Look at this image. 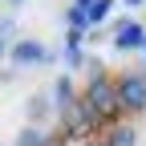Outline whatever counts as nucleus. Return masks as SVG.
<instances>
[{
    "label": "nucleus",
    "mask_w": 146,
    "mask_h": 146,
    "mask_svg": "<svg viewBox=\"0 0 146 146\" xmlns=\"http://www.w3.org/2000/svg\"><path fill=\"white\" fill-rule=\"evenodd\" d=\"M81 102L89 106V114H94L98 122H114V118L122 114V102H118V81H110L106 73H94V77H89V85H85Z\"/></svg>",
    "instance_id": "1"
},
{
    "label": "nucleus",
    "mask_w": 146,
    "mask_h": 146,
    "mask_svg": "<svg viewBox=\"0 0 146 146\" xmlns=\"http://www.w3.org/2000/svg\"><path fill=\"white\" fill-rule=\"evenodd\" d=\"M98 126H102V122L89 114V106H85L81 98H73V102L61 110V134H65V138H89Z\"/></svg>",
    "instance_id": "2"
},
{
    "label": "nucleus",
    "mask_w": 146,
    "mask_h": 146,
    "mask_svg": "<svg viewBox=\"0 0 146 146\" xmlns=\"http://www.w3.org/2000/svg\"><path fill=\"white\" fill-rule=\"evenodd\" d=\"M118 102H122V110H130V114H142L146 110V77L142 73L118 77Z\"/></svg>",
    "instance_id": "3"
},
{
    "label": "nucleus",
    "mask_w": 146,
    "mask_h": 146,
    "mask_svg": "<svg viewBox=\"0 0 146 146\" xmlns=\"http://www.w3.org/2000/svg\"><path fill=\"white\" fill-rule=\"evenodd\" d=\"M110 41H114V49H118V53H134V49H142V45H146V29H142L138 21H130V16H126V21H118V25H114V36H110Z\"/></svg>",
    "instance_id": "4"
},
{
    "label": "nucleus",
    "mask_w": 146,
    "mask_h": 146,
    "mask_svg": "<svg viewBox=\"0 0 146 146\" xmlns=\"http://www.w3.org/2000/svg\"><path fill=\"white\" fill-rule=\"evenodd\" d=\"M8 57H12L16 65H45V61H53V53H49L41 41H29V36H25V41H16V45L8 49Z\"/></svg>",
    "instance_id": "5"
},
{
    "label": "nucleus",
    "mask_w": 146,
    "mask_h": 146,
    "mask_svg": "<svg viewBox=\"0 0 146 146\" xmlns=\"http://www.w3.org/2000/svg\"><path fill=\"white\" fill-rule=\"evenodd\" d=\"M25 114H29V126L45 122V118H49V98H45V94H33V98L25 102Z\"/></svg>",
    "instance_id": "6"
},
{
    "label": "nucleus",
    "mask_w": 146,
    "mask_h": 146,
    "mask_svg": "<svg viewBox=\"0 0 146 146\" xmlns=\"http://www.w3.org/2000/svg\"><path fill=\"white\" fill-rule=\"evenodd\" d=\"M114 4H118V0H94V4L85 8V21H89V29H98L106 16H110V8H114Z\"/></svg>",
    "instance_id": "7"
},
{
    "label": "nucleus",
    "mask_w": 146,
    "mask_h": 146,
    "mask_svg": "<svg viewBox=\"0 0 146 146\" xmlns=\"http://www.w3.org/2000/svg\"><path fill=\"white\" fill-rule=\"evenodd\" d=\"M106 146H138V134H134V126H114L106 138Z\"/></svg>",
    "instance_id": "8"
},
{
    "label": "nucleus",
    "mask_w": 146,
    "mask_h": 146,
    "mask_svg": "<svg viewBox=\"0 0 146 146\" xmlns=\"http://www.w3.org/2000/svg\"><path fill=\"white\" fill-rule=\"evenodd\" d=\"M53 98H57V106L65 110V106L73 102V81H69V77H57V85H53Z\"/></svg>",
    "instance_id": "9"
},
{
    "label": "nucleus",
    "mask_w": 146,
    "mask_h": 146,
    "mask_svg": "<svg viewBox=\"0 0 146 146\" xmlns=\"http://www.w3.org/2000/svg\"><path fill=\"white\" fill-rule=\"evenodd\" d=\"M45 134H41V126H25L21 134H16V146H41Z\"/></svg>",
    "instance_id": "10"
},
{
    "label": "nucleus",
    "mask_w": 146,
    "mask_h": 146,
    "mask_svg": "<svg viewBox=\"0 0 146 146\" xmlns=\"http://www.w3.org/2000/svg\"><path fill=\"white\" fill-rule=\"evenodd\" d=\"M12 36H16V21H12V16H0V45L8 49V41H12Z\"/></svg>",
    "instance_id": "11"
},
{
    "label": "nucleus",
    "mask_w": 146,
    "mask_h": 146,
    "mask_svg": "<svg viewBox=\"0 0 146 146\" xmlns=\"http://www.w3.org/2000/svg\"><path fill=\"white\" fill-rule=\"evenodd\" d=\"M69 29H77V33H85V29H89V21H85V8H69Z\"/></svg>",
    "instance_id": "12"
},
{
    "label": "nucleus",
    "mask_w": 146,
    "mask_h": 146,
    "mask_svg": "<svg viewBox=\"0 0 146 146\" xmlns=\"http://www.w3.org/2000/svg\"><path fill=\"white\" fill-rule=\"evenodd\" d=\"M65 61L69 69H81V45H65Z\"/></svg>",
    "instance_id": "13"
},
{
    "label": "nucleus",
    "mask_w": 146,
    "mask_h": 146,
    "mask_svg": "<svg viewBox=\"0 0 146 146\" xmlns=\"http://www.w3.org/2000/svg\"><path fill=\"white\" fill-rule=\"evenodd\" d=\"M65 142H69L65 134H45V142H41V146H65Z\"/></svg>",
    "instance_id": "14"
},
{
    "label": "nucleus",
    "mask_w": 146,
    "mask_h": 146,
    "mask_svg": "<svg viewBox=\"0 0 146 146\" xmlns=\"http://www.w3.org/2000/svg\"><path fill=\"white\" fill-rule=\"evenodd\" d=\"M89 4H94V0H73V8H89Z\"/></svg>",
    "instance_id": "15"
},
{
    "label": "nucleus",
    "mask_w": 146,
    "mask_h": 146,
    "mask_svg": "<svg viewBox=\"0 0 146 146\" xmlns=\"http://www.w3.org/2000/svg\"><path fill=\"white\" fill-rule=\"evenodd\" d=\"M122 4H130V8H138V4H142V0H122Z\"/></svg>",
    "instance_id": "16"
},
{
    "label": "nucleus",
    "mask_w": 146,
    "mask_h": 146,
    "mask_svg": "<svg viewBox=\"0 0 146 146\" xmlns=\"http://www.w3.org/2000/svg\"><path fill=\"white\" fill-rule=\"evenodd\" d=\"M81 146H106V142H81Z\"/></svg>",
    "instance_id": "17"
},
{
    "label": "nucleus",
    "mask_w": 146,
    "mask_h": 146,
    "mask_svg": "<svg viewBox=\"0 0 146 146\" xmlns=\"http://www.w3.org/2000/svg\"><path fill=\"white\" fill-rule=\"evenodd\" d=\"M8 4H25V0H8Z\"/></svg>",
    "instance_id": "18"
},
{
    "label": "nucleus",
    "mask_w": 146,
    "mask_h": 146,
    "mask_svg": "<svg viewBox=\"0 0 146 146\" xmlns=\"http://www.w3.org/2000/svg\"><path fill=\"white\" fill-rule=\"evenodd\" d=\"M0 57H4V45H0Z\"/></svg>",
    "instance_id": "19"
},
{
    "label": "nucleus",
    "mask_w": 146,
    "mask_h": 146,
    "mask_svg": "<svg viewBox=\"0 0 146 146\" xmlns=\"http://www.w3.org/2000/svg\"><path fill=\"white\" fill-rule=\"evenodd\" d=\"M142 53H146V45H142Z\"/></svg>",
    "instance_id": "20"
}]
</instances>
